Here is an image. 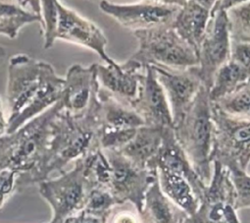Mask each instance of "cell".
<instances>
[{
  "label": "cell",
  "instance_id": "cell-10",
  "mask_svg": "<svg viewBox=\"0 0 250 223\" xmlns=\"http://www.w3.org/2000/svg\"><path fill=\"white\" fill-rule=\"evenodd\" d=\"M99 8L122 27L135 33L172 24L181 7L156 0H143L130 4H118L102 0Z\"/></svg>",
  "mask_w": 250,
  "mask_h": 223
},
{
  "label": "cell",
  "instance_id": "cell-3",
  "mask_svg": "<svg viewBox=\"0 0 250 223\" xmlns=\"http://www.w3.org/2000/svg\"><path fill=\"white\" fill-rule=\"evenodd\" d=\"M100 102L97 96L86 112L74 115L62 107L51 124V141L46 173L60 174L66 167L100 147Z\"/></svg>",
  "mask_w": 250,
  "mask_h": 223
},
{
  "label": "cell",
  "instance_id": "cell-5",
  "mask_svg": "<svg viewBox=\"0 0 250 223\" xmlns=\"http://www.w3.org/2000/svg\"><path fill=\"white\" fill-rule=\"evenodd\" d=\"M138 49L131 56L143 66L185 70L198 65L197 51L183 40L172 24L133 33Z\"/></svg>",
  "mask_w": 250,
  "mask_h": 223
},
{
  "label": "cell",
  "instance_id": "cell-31",
  "mask_svg": "<svg viewBox=\"0 0 250 223\" xmlns=\"http://www.w3.org/2000/svg\"><path fill=\"white\" fill-rule=\"evenodd\" d=\"M230 59L241 66L250 77V42L231 41Z\"/></svg>",
  "mask_w": 250,
  "mask_h": 223
},
{
  "label": "cell",
  "instance_id": "cell-24",
  "mask_svg": "<svg viewBox=\"0 0 250 223\" xmlns=\"http://www.w3.org/2000/svg\"><path fill=\"white\" fill-rule=\"evenodd\" d=\"M250 80L247 72L230 58L215 73L209 89L211 102H217L232 93Z\"/></svg>",
  "mask_w": 250,
  "mask_h": 223
},
{
  "label": "cell",
  "instance_id": "cell-9",
  "mask_svg": "<svg viewBox=\"0 0 250 223\" xmlns=\"http://www.w3.org/2000/svg\"><path fill=\"white\" fill-rule=\"evenodd\" d=\"M111 166L108 190L118 202L131 201L142 211L146 193L157 175V169L139 167L119 151L103 150Z\"/></svg>",
  "mask_w": 250,
  "mask_h": 223
},
{
  "label": "cell",
  "instance_id": "cell-15",
  "mask_svg": "<svg viewBox=\"0 0 250 223\" xmlns=\"http://www.w3.org/2000/svg\"><path fill=\"white\" fill-rule=\"evenodd\" d=\"M132 107L143 118L146 126L161 129L174 126L169 101L151 66H146L141 89Z\"/></svg>",
  "mask_w": 250,
  "mask_h": 223
},
{
  "label": "cell",
  "instance_id": "cell-7",
  "mask_svg": "<svg viewBox=\"0 0 250 223\" xmlns=\"http://www.w3.org/2000/svg\"><path fill=\"white\" fill-rule=\"evenodd\" d=\"M89 188L82 159L77 160L72 169L64 171L59 177L42 181L39 184L40 194L52 211L49 223H63L82 210Z\"/></svg>",
  "mask_w": 250,
  "mask_h": 223
},
{
  "label": "cell",
  "instance_id": "cell-4",
  "mask_svg": "<svg viewBox=\"0 0 250 223\" xmlns=\"http://www.w3.org/2000/svg\"><path fill=\"white\" fill-rule=\"evenodd\" d=\"M175 137L194 171L207 186L212 177L214 123L208 89L203 86L183 118L173 127Z\"/></svg>",
  "mask_w": 250,
  "mask_h": 223
},
{
  "label": "cell",
  "instance_id": "cell-2",
  "mask_svg": "<svg viewBox=\"0 0 250 223\" xmlns=\"http://www.w3.org/2000/svg\"><path fill=\"white\" fill-rule=\"evenodd\" d=\"M61 107L59 100L17 131L0 137V170L17 173L18 191L48 179L51 124Z\"/></svg>",
  "mask_w": 250,
  "mask_h": 223
},
{
  "label": "cell",
  "instance_id": "cell-12",
  "mask_svg": "<svg viewBox=\"0 0 250 223\" xmlns=\"http://www.w3.org/2000/svg\"><path fill=\"white\" fill-rule=\"evenodd\" d=\"M57 18L55 40H61L94 51L106 64L116 61L106 52L107 39L102 30L90 20L63 5L59 0L56 3Z\"/></svg>",
  "mask_w": 250,
  "mask_h": 223
},
{
  "label": "cell",
  "instance_id": "cell-22",
  "mask_svg": "<svg viewBox=\"0 0 250 223\" xmlns=\"http://www.w3.org/2000/svg\"><path fill=\"white\" fill-rule=\"evenodd\" d=\"M157 175L163 193L189 217L193 216L198 208L199 201L188 180L165 169H157Z\"/></svg>",
  "mask_w": 250,
  "mask_h": 223
},
{
  "label": "cell",
  "instance_id": "cell-8",
  "mask_svg": "<svg viewBox=\"0 0 250 223\" xmlns=\"http://www.w3.org/2000/svg\"><path fill=\"white\" fill-rule=\"evenodd\" d=\"M212 165L211 180L195 214L188 220L191 223H240L229 170L217 160H213Z\"/></svg>",
  "mask_w": 250,
  "mask_h": 223
},
{
  "label": "cell",
  "instance_id": "cell-21",
  "mask_svg": "<svg viewBox=\"0 0 250 223\" xmlns=\"http://www.w3.org/2000/svg\"><path fill=\"white\" fill-rule=\"evenodd\" d=\"M210 17V10L193 0H187L185 5L180 8L172 26L179 36L197 51L207 30Z\"/></svg>",
  "mask_w": 250,
  "mask_h": 223
},
{
  "label": "cell",
  "instance_id": "cell-20",
  "mask_svg": "<svg viewBox=\"0 0 250 223\" xmlns=\"http://www.w3.org/2000/svg\"><path fill=\"white\" fill-rule=\"evenodd\" d=\"M163 130L161 128L142 126L134 138L119 152L139 167L153 170V161L162 144Z\"/></svg>",
  "mask_w": 250,
  "mask_h": 223
},
{
  "label": "cell",
  "instance_id": "cell-1",
  "mask_svg": "<svg viewBox=\"0 0 250 223\" xmlns=\"http://www.w3.org/2000/svg\"><path fill=\"white\" fill-rule=\"evenodd\" d=\"M64 78L47 62L27 54L13 55L9 60L6 97L9 105L7 134L43 113L62 97Z\"/></svg>",
  "mask_w": 250,
  "mask_h": 223
},
{
  "label": "cell",
  "instance_id": "cell-29",
  "mask_svg": "<svg viewBox=\"0 0 250 223\" xmlns=\"http://www.w3.org/2000/svg\"><path fill=\"white\" fill-rule=\"evenodd\" d=\"M105 223H143L141 211L131 201L113 206L105 218Z\"/></svg>",
  "mask_w": 250,
  "mask_h": 223
},
{
  "label": "cell",
  "instance_id": "cell-23",
  "mask_svg": "<svg viewBox=\"0 0 250 223\" xmlns=\"http://www.w3.org/2000/svg\"><path fill=\"white\" fill-rule=\"evenodd\" d=\"M36 22L42 24V16L22 6L18 0H0V35L16 39L22 28Z\"/></svg>",
  "mask_w": 250,
  "mask_h": 223
},
{
  "label": "cell",
  "instance_id": "cell-11",
  "mask_svg": "<svg viewBox=\"0 0 250 223\" xmlns=\"http://www.w3.org/2000/svg\"><path fill=\"white\" fill-rule=\"evenodd\" d=\"M231 38L227 12L213 10L205 35L197 49L198 70L203 85L210 89L217 70L230 58Z\"/></svg>",
  "mask_w": 250,
  "mask_h": 223
},
{
  "label": "cell",
  "instance_id": "cell-32",
  "mask_svg": "<svg viewBox=\"0 0 250 223\" xmlns=\"http://www.w3.org/2000/svg\"><path fill=\"white\" fill-rule=\"evenodd\" d=\"M63 223H105V218L96 216L82 209L68 217Z\"/></svg>",
  "mask_w": 250,
  "mask_h": 223
},
{
  "label": "cell",
  "instance_id": "cell-38",
  "mask_svg": "<svg viewBox=\"0 0 250 223\" xmlns=\"http://www.w3.org/2000/svg\"><path fill=\"white\" fill-rule=\"evenodd\" d=\"M5 55H6L5 49L2 46H0V63L3 61V59L5 58Z\"/></svg>",
  "mask_w": 250,
  "mask_h": 223
},
{
  "label": "cell",
  "instance_id": "cell-30",
  "mask_svg": "<svg viewBox=\"0 0 250 223\" xmlns=\"http://www.w3.org/2000/svg\"><path fill=\"white\" fill-rule=\"evenodd\" d=\"M17 178L18 175L13 170H0V208L5 204L8 199L18 190Z\"/></svg>",
  "mask_w": 250,
  "mask_h": 223
},
{
  "label": "cell",
  "instance_id": "cell-37",
  "mask_svg": "<svg viewBox=\"0 0 250 223\" xmlns=\"http://www.w3.org/2000/svg\"><path fill=\"white\" fill-rule=\"evenodd\" d=\"M156 1L165 3V4H170V5H175V6L182 7L183 5H185V3L187 2V0H156Z\"/></svg>",
  "mask_w": 250,
  "mask_h": 223
},
{
  "label": "cell",
  "instance_id": "cell-18",
  "mask_svg": "<svg viewBox=\"0 0 250 223\" xmlns=\"http://www.w3.org/2000/svg\"><path fill=\"white\" fill-rule=\"evenodd\" d=\"M98 99L100 102V132L137 130L146 125L132 106L115 98L100 87Z\"/></svg>",
  "mask_w": 250,
  "mask_h": 223
},
{
  "label": "cell",
  "instance_id": "cell-25",
  "mask_svg": "<svg viewBox=\"0 0 250 223\" xmlns=\"http://www.w3.org/2000/svg\"><path fill=\"white\" fill-rule=\"evenodd\" d=\"M212 103L228 115L250 120V80L232 93Z\"/></svg>",
  "mask_w": 250,
  "mask_h": 223
},
{
  "label": "cell",
  "instance_id": "cell-39",
  "mask_svg": "<svg viewBox=\"0 0 250 223\" xmlns=\"http://www.w3.org/2000/svg\"><path fill=\"white\" fill-rule=\"evenodd\" d=\"M185 223H191V222H190V221H189V220H188H188H187V221H186V222H185Z\"/></svg>",
  "mask_w": 250,
  "mask_h": 223
},
{
  "label": "cell",
  "instance_id": "cell-19",
  "mask_svg": "<svg viewBox=\"0 0 250 223\" xmlns=\"http://www.w3.org/2000/svg\"><path fill=\"white\" fill-rule=\"evenodd\" d=\"M141 215L143 223H185L189 217L163 193L158 175L146 193Z\"/></svg>",
  "mask_w": 250,
  "mask_h": 223
},
{
  "label": "cell",
  "instance_id": "cell-28",
  "mask_svg": "<svg viewBox=\"0 0 250 223\" xmlns=\"http://www.w3.org/2000/svg\"><path fill=\"white\" fill-rule=\"evenodd\" d=\"M233 186L236 210L250 207V175L238 166L227 167Z\"/></svg>",
  "mask_w": 250,
  "mask_h": 223
},
{
  "label": "cell",
  "instance_id": "cell-17",
  "mask_svg": "<svg viewBox=\"0 0 250 223\" xmlns=\"http://www.w3.org/2000/svg\"><path fill=\"white\" fill-rule=\"evenodd\" d=\"M153 168L165 169L181 175L190 184L198 201L202 199L206 185L196 174L185 151L178 143L173 128L163 130L162 144L153 161Z\"/></svg>",
  "mask_w": 250,
  "mask_h": 223
},
{
  "label": "cell",
  "instance_id": "cell-34",
  "mask_svg": "<svg viewBox=\"0 0 250 223\" xmlns=\"http://www.w3.org/2000/svg\"><path fill=\"white\" fill-rule=\"evenodd\" d=\"M18 1L25 8H30L33 12L42 16L41 0H18Z\"/></svg>",
  "mask_w": 250,
  "mask_h": 223
},
{
  "label": "cell",
  "instance_id": "cell-16",
  "mask_svg": "<svg viewBox=\"0 0 250 223\" xmlns=\"http://www.w3.org/2000/svg\"><path fill=\"white\" fill-rule=\"evenodd\" d=\"M64 80V89L60 99L62 108L74 115L83 114L97 96L99 89L95 65L84 67L74 64L68 69Z\"/></svg>",
  "mask_w": 250,
  "mask_h": 223
},
{
  "label": "cell",
  "instance_id": "cell-33",
  "mask_svg": "<svg viewBox=\"0 0 250 223\" xmlns=\"http://www.w3.org/2000/svg\"><path fill=\"white\" fill-rule=\"evenodd\" d=\"M248 1V0H219L218 3L215 5L213 10H223V11H228L229 9L237 6L241 3H244ZM212 10V11H213Z\"/></svg>",
  "mask_w": 250,
  "mask_h": 223
},
{
  "label": "cell",
  "instance_id": "cell-35",
  "mask_svg": "<svg viewBox=\"0 0 250 223\" xmlns=\"http://www.w3.org/2000/svg\"><path fill=\"white\" fill-rule=\"evenodd\" d=\"M7 130H8V121L5 118L3 108H2V102H1V99H0V137L6 135Z\"/></svg>",
  "mask_w": 250,
  "mask_h": 223
},
{
  "label": "cell",
  "instance_id": "cell-36",
  "mask_svg": "<svg viewBox=\"0 0 250 223\" xmlns=\"http://www.w3.org/2000/svg\"><path fill=\"white\" fill-rule=\"evenodd\" d=\"M193 1L197 2L201 6L205 7L206 9H208V10H210L212 12V10L214 9L215 5L218 3L219 0H193Z\"/></svg>",
  "mask_w": 250,
  "mask_h": 223
},
{
  "label": "cell",
  "instance_id": "cell-6",
  "mask_svg": "<svg viewBox=\"0 0 250 223\" xmlns=\"http://www.w3.org/2000/svg\"><path fill=\"white\" fill-rule=\"evenodd\" d=\"M214 123L211 163L235 165L246 170L250 164V120L232 117L212 103Z\"/></svg>",
  "mask_w": 250,
  "mask_h": 223
},
{
  "label": "cell",
  "instance_id": "cell-13",
  "mask_svg": "<svg viewBox=\"0 0 250 223\" xmlns=\"http://www.w3.org/2000/svg\"><path fill=\"white\" fill-rule=\"evenodd\" d=\"M151 67L166 93L173 116V123L176 125L186 114L200 89L204 86L198 67H190L185 70Z\"/></svg>",
  "mask_w": 250,
  "mask_h": 223
},
{
  "label": "cell",
  "instance_id": "cell-27",
  "mask_svg": "<svg viewBox=\"0 0 250 223\" xmlns=\"http://www.w3.org/2000/svg\"><path fill=\"white\" fill-rule=\"evenodd\" d=\"M118 201L111 192L104 188H89L83 209L88 213L106 218L109 211L116 205Z\"/></svg>",
  "mask_w": 250,
  "mask_h": 223
},
{
  "label": "cell",
  "instance_id": "cell-14",
  "mask_svg": "<svg viewBox=\"0 0 250 223\" xmlns=\"http://www.w3.org/2000/svg\"><path fill=\"white\" fill-rule=\"evenodd\" d=\"M99 87L130 106L137 99L146 67L131 57L120 64H94Z\"/></svg>",
  "mask_w": 250,
  "mask_h": 223
},
{
  "label": "cell",
  "instance_id": "cell-26",
  "mask_svg": "<svg viewBox=\"0 0 250 223\" xmlns=\"http://www.w3.org/2000/svg\"><path fill=\"white\" fill-rule=\"evenodd\" d=\"M226 12L231 41L250 42V0Z\"/></svg>",
  "mask_w": 250,
  "mask_h": 223
}]
</instances>
